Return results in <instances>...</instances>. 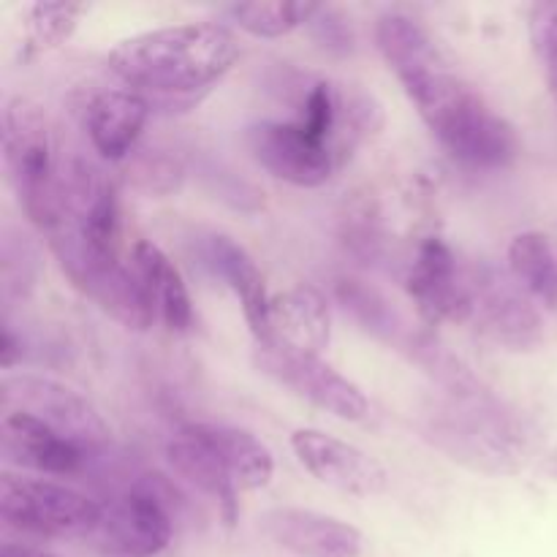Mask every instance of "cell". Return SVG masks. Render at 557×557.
I'll use <instances>...</instances> for the list:
<instances>
[{
	"mask_svg": "<svg viewBox=\"0 0 557 557\" xmlns=\"http://www.w3.org/2000/svg\"><path fill=\"white\" fill-rule=\"evenodd\" d=\"M150 117V103L134 90H103L90 98L85 128L90 145L107 161H123L139 141Z\"/></svg>",
	"mask_w": 557,
	"mask_h": 557,
	"instance_id": "cell-18",
	"label": "cell"
},
{
	"mask_svg": "<svg viewBox=\"0 0 557 557\" xmlns=\"http://www.w3.org/2000/svg\"><path fill=\"white\" fill-rule=\"evenodd\" d=\"M528 30H531L533 49L542 63L547 87L557 101V0L536 3L528 11Z\"/></svg>",
	"mask_w": 557,
	"mask_h": 557,
	"instance_id": "cell-25",
	"label": "cell"
},
{
	"mask_svg": "<svg viewBox=\"0 0 557 557\" xmlns=\"http://www.w3.org/2000/svg\"><path fill=\"white\" fill-rule=\"evenodd\" d=\"M375 44L444 150L466 169L493 172L520 152L515 125L455 71L435 38L406 14H384Z\"/></svg>",
	"mask_w": 557,
	"mask_h": 557,
	"instance_id": "cell-1",
	"label": "cell"
},
{
	"mask_svg": "<svg viewBox=\"0 0 557 557\" xmlns=\"http://www.w3.org/2000/svg\"><path fill=\"white\" fill-rule=\"evenodd\" d=\"M131 267L150 297L156 319L169 332H188L194 326V302L174 261L150 239H139L131 250Z\"/></svg>",
	"mask_w": 557,
	"mask_h": 557,
	"instance_id": "cell-19",
	"label": "cell"
},
{
	"mask_svg": "<svg viewBox=\"0 0 557 557\" xmlns=\"http://www.w3.org/2000/svg\"><path fill=\"white\" fill-rule=\"evenodd\" d=\"M98 515H101V504L65 484L14 476V473H3L0 479V517L22 533L87 539L96 528Z\"/></svg>",
	"mask_w": 557,
	"mask_h": 557,
	"instance_id": "cell-5",
	"label": "cell"
},
{
	"mask_svg": "<svg viewBox=\"0 0 557 557\" xmlns=\"http://www.w3.org/2000/svg\"><path fill=\"white\" fill-rule=\"evenodd\" d=\"M310 33H313L315 41L332 54H348L354 52V30L346 22V16L341 11L330 9V5H321L319 14L310 20Z\"/></svg>",
	"mask_w": 557,
	"mask_h": 557,
	"instance_id": "cell-27",
	"label": "cell"
},
{
	"mask_svg": "<svg viewBox=\"0 0 557 557\" xmlns=\"http://www.w3.org/2000/svg\"><path fill=\"white\" fill-rule=\"evenodd\" d=\"M259 528L270 542L297 557L362 555V533L357 528L313 509H270L259 517Z\"/></svg>",
	"mask_w": 557,
	"mask_h": 557,
	"instance_id": "cell-13",
	"label": "cell"
},
{
	"mask_svg": "<svg viewBox=\"0 0 557 557\" xmlns=\"http://www.w3.org/2000/svg\"><path fill=\"white\" fill-rule=\"evenodd\" d=\"M0 449H3V457L11 466L47 473V476L79 473L87 457L85 446L54 433L52 428L20 411H3Z\"/></svg>",
	"mask_w": 557,
	"mask_h": 557,
	"instance_id": "cell-14",
	"label": "cell"
},
{
	"mask_svg": "<svg viewBox=\"0 0 557 557\" xmlns=\"http://www.w3.org/2000/svg\"><path fill=\"white\" fill-rule=\"evenodd\" d=\"M253 362L272 381H277L297 397L313 403L332 417L346 419V422H362L370 413L364 392L315 354L256 346Z\"/></svg>",
	"mask_w": 557,
	"mask_h": 557,
	"instance_id": "cell-10",
	"label": "cell"
},
{
	"mask_svg": "<svg viewBox=\"0 0 557 557\" xmlns=\"http://www.w3.org/2000/svg\"><path fill=\"white\" fill-rule=\"evenodd\" d=\"M239 58V41L218 22L158 27L123 38L107 65L134 92L194 96L221 82Z\"/></svg>",
	"mask_w": 557,
	"mask_h": 557,
	"instance_id": "cell-3",
	"label": "cell"
},
{
	"mask_svg": "<svg viewBox=\"0 0 557 557\" xmlns=\"http://www.w3.org/2000/svg\"><path fill=\"white\" fill-rule=\"evenodd\" d=\"M337 299L346 308V313H351L359 324L368 332H373L375 337L386 343H395L403 351L406 341L411 337V330L406 326V321L400 319L395 308L384 299V294L375 292L373 286L362 281H354V277H343L337 281Z\"/></svg>",
	"mask_w": 557,
	"mask_h": 557,
	"instance_id": "cell-22",
	"label": "cell"
},
{
	"mask_svg": "<svg viewBox=\"0 0 557 557\" xmlns=\"http://www.w3.org/2000/svg\"><path fill=\"white\" fill-rule=\"evenodd\" d=\"M471 321L495 346L506 351H536L544 343V319L511 272L495 264L468 267Z\"/></svg>",
	"mask_w": 557,
	"mask_h": 557,
	"instance_id": "cell-6",
	"label": "cell"
},
{
	"mask_svg": "<svg viewBox=\"0 0 557 557\" xmlns=\"http://www.w3.org/2000/svg\"><path fill=\"white\" fill-rule=\"evenodd\" d=\"M346 245L362 259H375L379 256L381 234H379V215L370 212V201L359 199L346 215Z\"/></svg>",
	"mask_w": 557,
	"mask_h": 557,
	"instance_id": "cell-26",
	"label": "cell"
},
{
	"mask_svg": "<svg viewBox=\"0 0 557 557\" xmlns=\"http://www.w3.org/2000/svg\"><path fill=\"white\" fill-rule=\"evenodd\" d=\"M332 337L330 302L315 286H294L272 297L270 343L272 348L315 354L321 357Z\"/></svg>",
	"mask_w": 557,
	"mask_h": 557,
	"instance_id": "cell-16",
	"label": "cell"
},
{
	"mask_svg": "<svg viewBox=\"0 0 557 557\" xmlns=\"http://www.w3.org/2000/svg\"><path fill=\"white\" fill-rule=\"evenodd\" d=\"M0 557H60V555L44 553V549L22 547V544H3V553H0Z\"/></svg>",
	"mask_w": 557,
	"mask_h": 557,
	"instance_id": "cell-29",
	"label": "cell"
},
{
	"mask_svg": "<svg viewBox=\"0 0 557 557\" xmlns=\"http://www.w3.org/2000/svg\"><path fill=\"white\" fill-rule=\"evenodd\" d=\"M419 433L451 462L484 476H515L536 451V428L484 384L441 389L419 413Z\"/></svg>",
	"mask_w": 557,
	"mask_h": 557,
	"instance_id": "cell-2",
	"label": "cell"
},
{
	"mask_svg": "<svg viewBox=\"0 0 557 557\" xmlns=\"http://www.w3.org/2000/svg\"><path fill=\"white\" fill-rule=\"evenodd\" d=\"M292 449L299 466L324 487L337 490L354 498H373L389 484L386 468L375 457L348 441L335 438L321 430H297L292 435Z\"/></svg>",
	"mask_w": 557,
	"mask_h": 557,
	"instance_id": "cell-12",
	"label": "cell"
},
{
	"mask_svg": "<svg viewBox=\"0 0 557 557\" xmlns=\"http://www.w3.org/2000/svg\"><path fill=\"white\" fill-rule=\"evenodd\" d=\"M166 460L180 479H185L199 493L215 500L226 525H234L239 490L228 473L226 462L221 460L215 446L207 441L201 424H185L172 435V441L166 444Z\"/></svg>",
	"mask_w": 557,
	"mask_h": 557,
	"instance_id": "cell-15",
	"label": "cell"
},
{
	"mask_svg": "<svg viewBox=\"0 0 557 557\" xmlns=\"http://www.w3.org/2000/svg\"><path fill=\"white\" fill-rule=\"evenodd\" d=\"M3 158L27 218L47 232L60 210L63 177L54 163L47 114L27 98H11L3 109Z\"/></svg>",
	"mask_w": 557,
	"mask_h": 557,
	"instance_id": "cell-4",
	"label": "cell"
},
{
	"mask_svg": "<svg viewBox=\"0 0 557 557\" xmlns=\"http://www.w3.org/2000/svg\"><path fill=\"white\" fill-rule=\"evenodd\" d=\"M3 411H20L38 419L54 433L76 441L87 451L101 449L112 441V430L98 408L71 386L33 373H11L0 384Z\"/></svg>",
	"mask_w": 557,
	"mask_h": 557,
	"instance_id": "cell-8",
	"label": "cell"
},
{
	"mask_svg": "<svg viewBox=\"0 0 557 557\" xmlns=\"http://www.w3.org/2000/svg\"><path fill=\"white\" fill-rule=\"evenodd\" d=\"M172 536L174 520L156 482H139L101 504L96 528L85 542L101 557H156L169 547Z\"/></svg>",
	"mask_w": 557,
	"mask_h": 557,
	"instance_id": "cell-7",
	"label": "cell"
},
{
	"mask_svg": "<svg viewBox=\"0 0 557 557\" xmlns=\"http://www.w3.org/2000/svg\"><path fill=\"white\" fill-rule=\"evenodd\" d=\"M406 292L430 326L471 321V288L455 250L438 237H428L406 272Z\"/></svg>",
	"mask_w": 557,
	"mask_h": 557,
	"instance_id": "cell-11",
	"label": "cell"
},
{
	"mask_svg": "<svg viewBox=\"0 0 557 557\" xmlns=\"http://www.w3.org/2000/svg\"><path fill=\"white\" fill-rule=\"evenodd\" d=\"M205 259L218 277L234 292L243 305L245 321L256 337V346L270 343V294H267L264 275L256 267L253 256L234 243L226 234H210L205 243Z\"/></svg>",
	"mask_w": 557,
	"mask_h": 557,
	"instance_id": "cell-17",
	"label": "cell"
},
{
	"mask_svg": "<svg viewBox=\"0 0 557 557\" xmlns=\"http://www.w3.org/2000/svg\"><path fill=\"white\" fill-rule=\"evenodd\" d=\"M321 5L315 3H234L228 5L232 20L253 38H281L297 27L310 25Z\"/></svg>",
	"mask_w": 557,
	"mask_h": 557,
	"instance_id": "cell-23",
	"label": "cell"
},
{
	"mask_svg": "<svg viewBox=\"0 0 557 557\" xmlns=\"http://www.w3.org/2000/svg\"><path fill=\"white\" fill-rule=\"evenodd\" d=\"M509 272L547 310L557 313V237L547 232H522L509 245Z\"/></svg>",
	"mask_w": 557,
	"mask_h": 557,
	"instance_id": "cell-20",
	"label": "cell"
},
{
	"mask_svg": "<svg viewBox=\"0 0 557 557\" xmlns=\"http://www.w3.org/2000/svg\"><path fill=\"white\" fill-rule=\"evenodd\" d=\"M248 147L272 177L297 188H319L343 166L335 147L310 134L297 117L250 125Z\"/></svg>",
	"mask_w": 557,
	"mask_h": 557,
	"instance_id": "cell-9",
	"label": "cell"
},
{
	"mask_svg": "<svg viewBox=\"0 0 557 557\" xmlns=\"http://www.w3.org/2000/svg\"><path fill=\"white\" fill-rule=\"evenodd\" d=\"M547 473H549V476H553V479H557V449L553 451V457H549Z\"/></svg>",
	"mask_w": 557,
	"mask_h": 557,
	"instance_id": "cell-30",
	"label": "cell"
},
{
	"mask_svg": "<svg viewBox=\"0 0 557 557\" xmlns=\"http://www.w3.org/2000/svg\"><path fill=\"white\" fill-rule=\"evenodd\" d=\"M0 359H3V368L11 370L14 368V359H16V341H14V332L5 326L3 330V348H0Z\"/></svg>",
	"mask_w": 557,
	"mask_h": 557,
	"instance_id": "cell-28",
	"label": "cell"
},
{
	"mask_svg": "<svg viewBox=\"0 0 557 557\" xmlns=\"http://www.w3.org/2000/svg\"><path fill=\"white\" fill-rule=\"evenodd\" d=\"M201 430H205L207 441L215 446L221 460L226 462L239 493L270 484L272 473H275V460H272L267 444H261L253 433L228 428V424H201Z\"/></svg>",
	"mask_w": 557,
	"mask_h": 557,
	"instance_id": "cell-21",
	"label": "cell"
},
{
	"mask_svg": "<svg viewBox=\"0 0 557 557\" xmlns=\"http://www.w3.org/2000/svg\"><path fill=\"white\" fill-rule=\"evenodd\" d=\"M85 11V3H33L25 16L27 52H47L60 47L76 30Z\"/></svg>",
	"mask_w": 557,
	"mask_h": 557,
	"instance_id": "cell-24",
	"label": "cell"
}]
</instances>
